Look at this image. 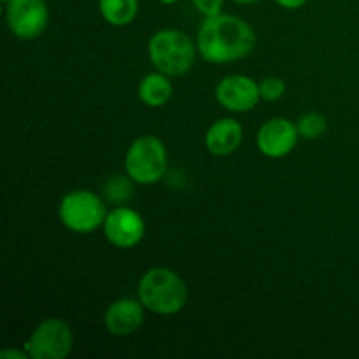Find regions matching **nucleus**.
<instances>
[{"label":"nucleus","instance_id":"1","mask_svg":"<svg viewBox=\"0 0 359 359\" xmlns=\"http://www.w3.org/2000/svg\"><path fill=\"white\" fill-rule=\"evenodd\" d=\"M255 44L256 35L251 25L233 14L207 18L196 37L200 56L216 65L244 58L255 49Z\"/></svg>","mask_w":359,"mask_h":359},{"label":"nucleus","instance_id":"2","mask_svg":"<svg viewBox=\"0 0 359 359\" xmlns=\"http://www.w3.org/2000/svg\"><path fill=\"white\" fill-rule=\"evenodd\" d=\"M139 300L158 316H174L188 302V287L174 270L156 266L147 270L139 283Z\"/></svg>","mask_w":359,"mask_h":359},{"label":"nucleus","instance_id":"3","mask_svg":"<svg viewBox=\"0 0 359 359\" xmlns=\"http://www.w3.org/2000/svg\"><path fill=\"white\" fill-rule=\"evenodd\" d=\"M195 42L181 30L167 28L160 30L149 39L147 53L154 69L167 74L168 77H179L188 74L195 65Z\"/></svg>","mask_w":359,"mask_h":359},{"label":"nucleus","instance_id":"4","mask_svg":"<svg viewBox=\"0 0 359 359\" xmlns=\"http://www.w3.org/2000/svg\"><path fill=\"white\" fill-rule=\"evenodd\" d=\"M63 226L76 233H91L104 224L107 210L97 193L90 189H76L67 193L58 207Z\"/></svg>","mask_w":359,"mask_h":359},{"label":"nucleus","instance_id":"5","mask_svg":"<svg viewBox=\"0 0 359 359\" xmlns=\"http://www.w3.org/2000/svg\"><path fill=\"white\" fill-rule=\"evenodd\" d=\"M126 174L139 184H154L167 172V149L154 135H142L132 142L125 158Z\"/></svg>","mask_w":359,"mask_h":359},{"label":"nucleus","instance_id":"6","mask_svg":"<svg viewBox=\"0 0 359 359\" xmlns=\"http://www.w3.org/2000/svg\"><path fill=\"white\" fill-rule=\"evenodd\" d=\"M74 346L70 326L63 319H46L32 333L27 353L32 359H65Z\"/></svg>","mask_w":359,"mask_h":359},{"label":"nucleus","instance_id":"7","mask_svg":"<svg viewBox=\"0 0 359 359\" xmlns=\"http://www.w3.org/2000/svg\"><path fill=\"white\" fill-rule=\"evenodd\" d=\"M6 21L18 39L34 41L48 27V6L44 0H11L7 2Z\"/></svg>","mask_w":359,"mask_h":359},{"label":"nucleus","instance_id":"8","mask_svg":"<svg viewBox=\"0 0 359 359\" xmlns=\"http://www.w3.org/2000/svg\"><path fill=\"white\" fill-rule=\"evenodd\" d=\"M104 235L114 248L132 249L146 235V223L137 210L118 205L107 212L104 224Z\"/></svg>","mask_w":359,"mask_h":359},{"label":"nucleus","instance_id":"9","mask_svg":"<svg viewBox=\"0 0 359 359\" xmlns=\"http://www.w3.org/2000/svg\"><path fill=\"white\" fill-rule=\"evenodd\" d=\"M216 100L221 107L231 112H248L258 105L262 100L259 84L251 77L233 74L226 76L217 83Z\"/></svg>","mask_w":359,"mask_h":359},{"label":"nucleus","instance_id":"10","mask_svg":"<svg viewBox=\"0 0 359 359\" xmlns=\"http://www.w3.org/2000/svg\"><path fill=\"white\" fill-rule=\"evenodd\" d=\"M298 128L287 118H272L263 123L256 135L259 153L266 158H284L294 149L298 142Z\"/></svg>","mask_w":359,"mask_h":359},{"label":"nucleus","instance_id":"11","mask_svg":"<svg viewBox=\"0 0 359 359\" xmlns=\"http://www.w3.org/2000/svg\"><path fill=\"white\" fill-rule=\"evenodd\" d=\"M144 305L140 300L121 298L109 305L104 323L111 335L128 337L144 325Z\"/></svg>","mask_w":359,"mask_h":359},{"label":"nucleus","instance_id":"12","mask_svg":"<svg viewBox=\"0 0 359 359\" xmlns=\"http://www.w3.org/2000/svg\"><path fill=\"white\" fill-rule=\"evenodd\" d=\"M244 128L233 118H221L209 126L205 133V147L214 156H228L241 147Z\"/></svg>","mask_w":359,"mask_h":359},{"label":"nucleus","instance_id":"13","mask_svg":"<svg viewBox=\"0 0 359 359\" xmlns=\"http://www.w3.org/2000/svg\"><path fill=\"white\" fill-rule=\"evenodd\" d=\"M172 86L170 79L167 74L163 72H151L140 81L139 84V98L147 105V107H161L167 104L172 97Z\"/></svg>","mask_w":359,"mask_h":359},{"label":"nucleus","instance_id":"14","mask_svg":"<svg viewBox=\"0 0 359 359\" xmlns=\"http://www.w3.org/2000/svg\"><path fill=\"white\" fill-rule=\"evenodd\" d=\"M98 11L112 27H126L139 13V0H98Z\"/></svg>","mask_w":359,"mask_h":359},{"label":"nucleus","instance_id":"15","mask_svg":"<svg viewBox=\"0 0 359 359\" xmlns=\"http://www.w3.org/2000/svg\"><path fill=\"white\" fill-rule=\"evenodd\" d=\"M133 179L126 175H114L107 181L104 188V195L107 198V202L114 203V205H123L125 202H128L133 195Z\"/></svg>","mask_w":359,"mask_h":359},{"label":"nucleus","instance_id":"16","mask_svg":"<svg viewBox=\"0 0 359 359\" xmlns=\"http://www.w3.org/2000/svg\"><path fill=\"white\" fill-rule=\"evenodd\" d=\"M298 133H300L302 139L307 140H316L326 132L328 128V121L323 114L319 112H309V114H304L297 123Z\"/></svg>","mask_w":359,"mask_h":359},{"label":"nucleus","instance_id":"17","mask_svg":"<svg viewBox=\"0 0 359 359\" xmlns=\"http://www.w3.org/2000/svg\"><path fill=\"white\" fill-rule=\"evenodd\" d=\"M286 93V84L280 77L270 76L259 83V95H262V100L265 102H276L279 98L284 97Z\"/></svg>","mask_w":359,"mask_h":359},{"label":"nucleus","instance_id":"18","mask_svg":"<svg viewBox=\"0 0 359 359\" xmlns=\"http://www.w3.org/2000/svg\"><path fill=\"white\" fill-rule=\"evenodd\" d=\"M224 0H193V6L200 11L205 18L221 14Z\"/></svg>","mask_w":359,"mask_h":359},{"label":"nucleus","instance_id":"19","mask_svg":"<svg viewBox=\"0 0 359 359\" xmlns=\"http://www.w3.org/2000/svg\"><path fill=\"white\" fill-rule=\"evenodd\" d=\"M28 356H30V354L27 353V351H16V349H6V351H2V353H0V358L2 359H14V358H18V359H27Z\"/></svg>","mask_w":359,"mask_h":359},{"label":"nucleus","instance_id":"20","mask_svg":"<svg viewBox=\"0 0 359 359\" xmlns=\"http://www.w3.org/2000/svg\"><path fill=\"white\" fill-rule=\"evenodd\" d=\"M276 2L284 9H298V7L305 6L309 0H276Z\"/></svg>","mask_w":359,"mask_h":359},{"label":"nucleus","instance_id":"21","mask_svg":"<svg viewBox=\"0 0 359 359\" xmlns=\"http://www.w3.org/2000/svg\"><path fill=\"white\" fill-rule=\"evenodd\" d=\"M160 4H163V6H172V4H175L177 0H158Z\"/></svg>","mask_w":359,"mask_h":359},{"label":"nucleus","instance_id":"22","mask_svg":"<svg viewBox=\"0 0 359 359\" xmlns=\"http://www.w3.org/2000/svg\"><path fill=\"white\" fill-rule=\"evenodd\" d=\"M235 2H238V4H255V2H258V0H235Z\"/></svg>","mask_w":359,"mask_h":359},{"label":"nucleus","instance_id":"23","mask_svg":"<svg viewBox=\"0 0 359 359\" xmlns=\"http://www.w3.org/2000/svg\"><path fill=\"white\" fill-rule=\"evenodd\" d=\"M2 2H4V4H7V2H11V0H2Z\"/></svg>","mask_w":359,"mask_h":359}]
</instances>
